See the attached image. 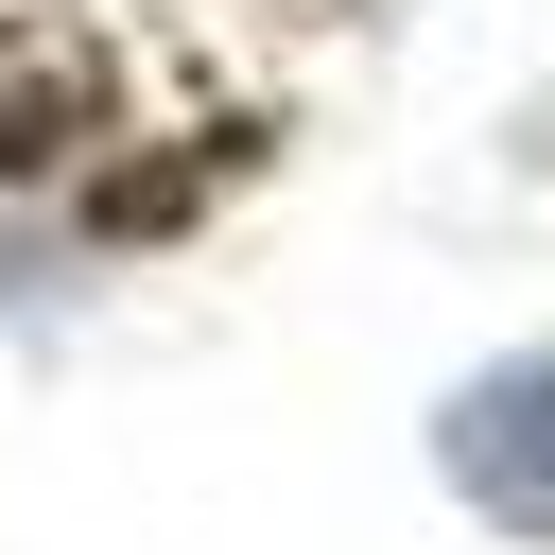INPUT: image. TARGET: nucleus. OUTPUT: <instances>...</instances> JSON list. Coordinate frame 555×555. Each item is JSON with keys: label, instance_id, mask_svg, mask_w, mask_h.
Masks as SVG:
<instances>
[{"label": "nucleus", "instance_id": "nucleus-2", "mask_svg": "<svg viewBox=\"0 0 555 555\" xmlns=\"http://www.w3.org/2000/svg\"><path fill=\"white\" fill-rule=\"evenodd\" d=\"M87 225L52 208V191H0V312H52V295H87Z\"/></svg>", "mask_w": 555, "mask_h": 555}, {"label": "nucleus", "instance_id": "nucleus-1", "mask_svg": "<svg viewBox=\"0 0 555 555\" xmlns=\"http://www.w3.org/2000/svg\"><path fill=\"white\" fill-rule=\"evenodd\" d=\"M434 486H451L503 555H555V330L451 364V399H434Z\"/></svg>", "mask_w": 555, "mask_h": 555}]
</instances>
